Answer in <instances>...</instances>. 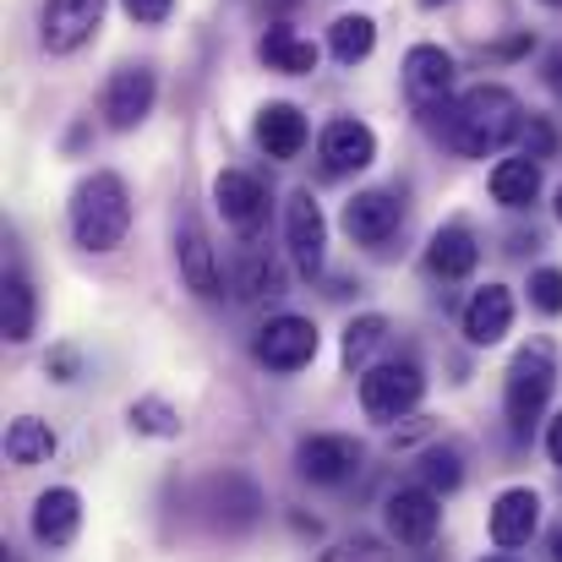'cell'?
<instances>
[{"mask_svg": "<svg viewBox=\"0 0 562 562\" xmlns=\"http://www.w3.org/2000/svg\"><path fill=\"white\" fill-rule=\"evenodd\" d=\"M426 126L464 159H486L497 148H508L519 132H525V110L519 99L503 88V82H481L459 99H442V104H426L420 110Z\"/></svg>", "mask_w": 562, "mask_h": 562, "instance_id": "obj_1", "label": "cell"}, {"mask_svg": "<svg viewBox=\"0 0 562 562\" xmlns=\"http://www.w3.org/2000/svg\"><path fill=\"white\" fill-rule=\"evenodd\" d=\"M257 55H262V66H268V71H284V77H312V71H317V60H323V55H317V44H312V38H301L295 27H284V22L262 33Z\"/></svg>", "mask_w": 562, "mask_h": 562, "instance_id": "obj_22", "label": "cell"}, {"mask_svg": "<svg viewBox=\"0 0 562 562\" xmlns=\"http://www.w3.org/2000/svg\"><path fill=\"white\" fill-rule=\"evenodd\" d=\"M262 508H268L262 486H257L251 475H240V470H218V475H207V486H202V519H207L218 536H251V530L262 525Z\"/></svg>", "mask_w": 562, "mask_h": 562, "instance_id": "obj_4", "label": "cell"}, {"mask_svg": "<svg viewBox=\"0 0 562 562\" xmlns=\"http://www.w3.org/2000/svg\"><path fill=\"white\" fill-rule=\"evenodd\" d=\"M317 350H323V334H317V323H312V317H295V312H279V317H268V323L257 328V339H251V356H257V367H268V372H279V376L306 372V367L317 361Z\"/></svg>", "mask_w": 562, "mask_h": 562, "instance_id": "obj_5", "label": "cell"}, {"mask_svg": "<svg viewBox=\"0 0 562 562\" xmlns=\"http://www.w3.org/2000/svg\"><path fill=\"white\" fill-rule=\"evenodd\" d=\"M530 49H536V33H514V38L492 44V60H519V55H530Z\"/></svg>", "mask_w": 562, "mask_h": 562, "instance_id": "obj_36", "label": "cell"}, {"mask_svg": "<svg viewBox=\"0 0 562 562\" xmlns=\"http://www.w3.org/2000/svg\"><path fill=\"white\" fill-rule=\"evenodd\" d=\"M284 240H290V257L301 268V279H317L323 262H328V218L317 207L312 191H295L290 207H284Z\"/></svg>", "mask_w": 562, "mask_h": 562, "instance_id": "obj_9", "label": "cell"}, {"mask_svg": "<svg viewBox=\"0 0 562 562\" xmlns=\"http://www.w3.org/2000/svg\"><path fill=\"white\" fill-rule=\"evenodd\" d=\"M317 562H393V552H387V541H376V536H345V541H334L328 552H317Z\"/></svg>", "mask_w": 562, "mask_h": 562, "instance_id": "obj_31", "label": "cell"}, {"mask_svg": "<svg viewBox=\"0 0 562 562\" xmlns=\"http://www.w3.org/2000/svg\"><path fill=\"white\" fill-rule=\"evenodd\" d=\"M382 519H387V536L398 547H431L437 541V525H442V497L431 486H398L387 503H382Z\"/></svg>", "mask_w": 562, "mask_h": 562, "instance_id": "obj_8", "label": "cell"}, {"mask_svg": "<svg viewBox=\"0 0 562 562\" xmlns=\"http://www.w3.org/2000/svg\"><path fill=\"white\" fill-rule=\"evenodd\" d=\"M475 262H481V240H475V229L464 224V218H453V224H442L431 240H426V268L437 273V279H470L475 273Z\"/></svg>", "mask_w": 562, "mask_h": 562, "instance_id": "obj_20", "label": "cell"}, {"mask_svg": "<svg viewBox=\"0 0 562 562\" xmlns=\"http://www.w3.org/2000/svg\"><path fill=\"white\" fill-rule=\"evenodd\" d=\"M547 459H552V464H562V409L552 415V426H547Z\"/></svg>", "mask_w": 562, "mask_h": 562, "instance_id": "obj_37", "label": "cell"}, {"mask_svg": "<svg viewBox=\"0 0 562 562\" xmlns=\"http://www.w3.org/2000/svg\"><path fill=\"white\" fill-rule=\"evenodd\" d=\"M552 393H558V350H552L547 339H530V345L514 356L508 376H503V420H508V431H514L519 442H525L530 426L547 415Z\"/></svg>", "mask_w": 562, "mask_h": 562, "instance_id": "obj_3", "label": "cell"}, {"mask_svg": "<svg viewBox=\"0 0 562 562\" xmlns=\"http://www.w3.org/2000/svg\"><path fill=\"white\" fill-rule=\"evenodd\" d=\"M453 55L442 49V44H415L409 55H404V82H409V93H415V104L426 110V104H442L448 93H453Z\"/></svg>", "mask_w": 562, "mask_h": 562, "instance_id": "obj_19", "label": "cell"}, {"mask_svg": "<svg viewBox=\"0 0 562 562\" xmlns=\"http://www.w3.org/2000/svg\"><path fill=\"white\" fill-rule=\"evenodd\" d=\"M552 207H558V218H562V191H558V202H552Z\"/></svg>", "mask_w": 562, "mask_h": 562, "instance_id": "obj_42", "label": "cell"}, {"mask_svg": "<svg viewBox=\"0 0 562 562\" xmlns=\"http://www.w3.org/2000/svg\"><path fill=\"white\" fill-rule=\"evenodd\" d=\"M530 306L541 317H562V268H536L530 273Z\"/></svg>", "mask_w": 562, "mask_h": 562, "instance_id": "obj_32", "label": "cell"}, {"mask_svg": "<svg viewBox=\"0 0 562 562\" xmlns=\"http://www.w3.org/2000/svg\"><path fill=\"white\" fill-rule=\"evenodd\" d=\"M328 49H334L339 66H361L376 49V22L361 16V11H356V16H339V22L328 27Z\"/></svg>", "mask_w": 562, "mask_h": 562, "instance_id": "obj_27", "label": "cell"}, {"mask_svg": "<svg viewBox=\"0 0 562 562\" xmlns=\"http://www.w3.org/2000/svg\"><path fill=\"white\" fill-rule=\"evenodd\" d=\"M290 525H295V536H312V541L323 536V525H317V519H306V514H290Z\"/></svg>", "mask_w": 562, "mask_h": 562, "instance_id": "obj_39", "label": "cell"}, {"mask_svg": "<svg viewBox=\"0 0 562 562\" xmlns=\"http://www.w3.org/2000/svg\"><path fill=\"white\" fill-rule=\"evenodd\" d=\"M176 262H181V279H187L191 295H202V301L218 295V262H213V246H207V229L196 213L176 218Z\"/></svg>", "mask_w": 562, "mask_h": 562, "instance_id": "obj_17", "label": "cell"}, {"mask_svg": "<svg viewBox=\"0 0 562 562\" xmlns=\"http://www.w3.org/2000/svg\"><path fill=\"white\" fill-rule=\"evenodd\" d=\"M126 420H132V431H137V437H181V426H187V420H181V409H176L170 398H159V393L137 398Z\"/></svg>", "mask_w": 562, "mask_h": 562, "instance_id": "obj_28", "label": "cell"}, {"mask_svg": "<svg viewBox=\"0 0 562 562\" xmlns=\"http://www.w3.org/2000/svg\"><path fill=\"white\" fill-rule=\"evenodd\" d=\"M552 562H562V525L552 530Z\"/></svg>", "mask_w": 562, "mask_h": 562, "instance_id": "obj_40", "label": "cell"}, {"mask_svg": "<svg viewBox=\"0 0 562 562\" xmlns=\"http://www.w3.org/2000/svg\"><path fill=\"white\" fill-rule=\"evenodd\" d=\"M44 367H49L55 382H77V367H82V361H77V350H71V345H60V350H49V361H44Z\"/></svg>", "mask_w": 562, "mask_h": 562, "instance_id": "obj_35", "label": "cell"}, {"mask_svg": "<svg viewBox=\"0 0 562 562\" xmlns=\"http://www.w3.org/2000/svg\"><path fill=\"white\" fill-rule=\"evenodd\" d=\"M104 22V0H44L38 16V44L49 55H77Z\"/></svg>", "mask_w": 562, "mask_h": 562, "instance_id": "obj_10", "label": "cell"}, {"mask_svg": "<svg viewBox=\"0 0 562 562\" xmlns=\"http://www.w3.org/2000/svg\"><path fill=\"white\" fill-rule=\"evenodd\" d=\"M361 464H367V448L356 437H345V431H312L295 448V470L312 486H345V481L361 475Z\"/></svg>", "mask_w": 562, "mask_h": 562, "instance_id": "obj_7", "label": "cell"}, {"mask_svg": "<svg viewBox=\"0 0 562 562\" xmlns=\"http://www.w3.org/2000/svg\"><path fill=\"white\" fill-rule=\"evenodd\" d=\"M345 229H350L356 246L382 251V246L404 229V202H398L393 191H356V196L345 202Z\"/></svg>", "mask_w": 562, "mask_h": 562, "instance_id": "obj_12", "label": "cell"}, {"mask_svg": "<svg viewBox=\"0 0 562 562\" xmlns=\"http://www.w3.org/2000/svg\"><path fill=\"white\" fill-rule=\"evenodd\" d=\"M235 295H240V301L284 295V268H279L268 251H240V262H235Z\"/></svg>", "mask_w": 562, "mask_h": 562, "instance_id": "obj_26", "label": "cell"}, {"mask_svg": "<svg viewBox=\"0 0 562 562\" xmlns=\"http://www.w3.org/2000/svg\"><path fill=\"white\" fill-rule=\"evenodd\" d=\"M486 562H519V558H486Z\"/></svg>", "mask_w": 562, "mask_h": 562, "instance_id": "obj_43", "label": "cell"}, {"mask_svg": "<svg viewBox=\"0 0 562 562\" xmlns=\"http://www.w3.org/2000/svg\"><path fill=\"white\" fill-rule=\"evenodd\" d=\"M27 525H33V541H38V547L60 552V547H71L77 530H82V497H77L71 486H49V492H38Z\"/></svg>", "mask_w": 562, "mask_h": 562, "instance_id": "obj_18", "label": "cell"}, {"mask_svg": "<svg viewBox=\"0 0 562 562\" xmlns=\"http://www.w3.org/2000/svg\"><path fill=\"white\" fill-rule=\"evenodd\" d=\"M121 11H126L132 22H143V27H159V22H170L176 0H121Z\"/></svg>", "mask_w": 562, "mask_h": 562, "instance_id": "obj_34", "label": "cell"}, {"mask_svg": "<svg viewBox=\"0 0 562 562\" xmlns=\"http://www.w3.org/2000/svg\"><path fill=\"white\" fill-rule=\"evenodd\" d=\"M382 339H387V317H376V312L356 317V323L345 328V350H339V356H345V372H361Z\"/></svg>", "mask_w": 562, "mask_h": 562, "instance_id": "obj_30", "label": "cell"}, {"mask_svg": "<svg viewBox=\"0 0 562 562\" xmlns=\"http://www.w3.org/2000/svg\"><path fill=\"white\" fill-rule=\"evenodd\" d=\"M213 202H218L224 224L240 229V235H257L268 224V187L257 176H246V170H224L213 181Z\"/></svg>", "mask_w": 562, "mask_h": 562, "instance_id": "obj_15", "label": "cell"}, {"mask_svg": "<svg viewBox=\"0 0 562 562\" xmlns=\"http://www.w3.org/2000/svg\"><path fill=\"white\" fill-rule=\"evenodd\" d=\"M541 5H552V11H562V0H541Z\"/></svg>", "mask_w": 562, "mask_h": 562, "instance_id": "obj_41", "label": "cell"}, {"mask_svg": "<svg viewBox=\"0 0 562 562\" xmlns=\"http://www.w3.org/2000/svg\"><path fill=\"white\" fill-rule=\"evenodd\" d=\"M273 5H295V0H273Z\"/></svg>", "mask_w": 562, "mask_h": 562, "instance_id": "obj_44", "label": "cell"}, {"mask_svg": "<svg viewBox=\"0 0 562 562\" xmlns=\"http://www.w3.org/2000/svg\"><path fill=\"white\" fill-rule=\"evenodd\" d=\"M459 328H464V339H470L475 350L503 345V339H508V328H514V290H508V284H481V290L464 301Z\"/></svg>", "mask_w": 562, "mask_h": 562, "instance_id": "obj_14", "label": "cell"}, {"mask_svg": "<svg viewBox=\"0 0 562 562\" xmlns=\"http://www.w3.org/2000/svg\"><path fill=\"white\" fill-rule=\"evenodd\" d=\"M426 5H442V0H426Z\"/></svg>", "mask_w": 562, "mask_h": 562, "instance_id": "obj_45", "label": "cell"}, {"mask_svg": "<svg viewBox=\"0 0 562 562\" xmlns=\"http://www.w3.org/2000/svg\"><path fill=\"white\" fill-rule=\"evenodd\" d=\"M132 229V191L115 170L88 176L71 196V235L82 251H115Z\"/></svg>", "mask_w": 562, "mask_h": 562, "instance_id": "obj_2", "label": "cell"}, {"mask_svg": "<svg viewBox=\"0 0 562 562\" xmlns=\"http://www.w3.org/2000/svg\"><path fill=\"white\" fill-rule=\"evenodd\" d=\"M420 398H426V376H420L415 361H382V367L361 372V409L372 420H382V426L409 415Z\"/></svg>", "mask_w": 562, "mask_h": 562, "instance_id": "obj_6", "label": "cell"}, {"mask_svg": "<svg viewBox=\"0 0 562 562\" xmlns=\"http://www.w3.org/2000/svg\"><path fill=\"white\" fill-rule=\"evenodd\" d=\"M486 530H492V547H503V552L530 547V536L541 530V497H536L530 486H508V492L492 503Z\"/></svg>", "mask_w": 562, "mask_h": 562, "instance_id": "obj_16", "label": "cell"}, {"mask_svg": "<svg viewBox=\"0 0 562 562\" xmlns=\"http://www.w3.org/2000/svg\"><path fill=\"white\" fill-rule=\"evenodd\" d=\"M420 486H431L437 497H453L459 486H464V459H459V448H426L420 453Z\"/></svg>", "mask_w": 562, "mask_h": 562, "instance_id": "obj_29", "label": "cell"}, {"mask_svg": "<svg viewBox=\"0 0 562 562\" xmlns=\"http://www.w3.org/2000/svg\"><path fill=\"white\" fill-rule=\"evenodd\" d=\"M306 137H312V132H306V115H301L295 104H262V110H257V143H262L268 159H279V165L301 159Z\"/></svg>", "mask_w": 562, "mask_h": 562, "instance_id": "obj_21", "label": "cell"}, {"mask_svg": "<svg viewBox=\"0 0 562 562\" xmlns=\"http://www.w3.org/2000/svg\"><path fill=\"white\" fill-rule=\"evenodd\" d=\"M519 137H525V154H530V159H552V154H558V132H552L541 115H530Z\"/></svg>", "mask_w": 562, "mask_h": 562, "instance_id": "obj_33", "label": "cell"}, {"mask_svg": "<svg viewBox=\"0 0 562 562\" xmlns=\"http://www.w3.org/2000/svg\"><path fill=\"white\" fill-rule=\"evenodd\" d=\"M547 88L562 99V49H552V55H547Z\"/></svg>", "mask_w": 562, "mask_h": 562, "instance_id": "obj_38", "label": "cell"}, {"mask_svg": "<svg viewBox=\"0 0 562 562\" xmlns=\"http://www.w3.org/2000/svg\"><path fill=\"white\" fill-rule=\"evenodd\" d=\"M154 99H159V77L148 66H121L104 88V121L110 132H137L148 115H154Z\"/></svg>", "mask_w": 562, "mask_h": 562, "instance_id": "obj_11", "label": "cell"}, {"mask_svg": "<svg viewBox=\"0 0 562 562\" xmlns=\"http://www.w3.org/2000/svg\"><path fill=\"white\" fill-rule=\"evenodd\" d=\"M536 196H541V159L519 154V159H497V165H492V202H497V207L519 213V207H530Z\"/></svg>", "mask_w": 562, "mask_h": 562, "instance_id": "obj_23", "label": "cell"}, {"mask_svg": "<svg viewBox=\"0 0 562 562\" xmlns=\"http://www.w3.org/2000/svg\"><path fill=\"white\" fill-rule=\"evenodd\" d=\"M49 459H55V431H49V420L16 415V420L5 426V464L33 470V464H49Z\"/></svg>", "mask_w": 562, "mask_h": 562, "instance_id": "obj_24", "label": "cell"}, {"mask_svg": "<svg viewBox=\"0 0 562 562\" xmlns=\"http://www.w3.org/2000/svg\"><path fill=\"white\" fill-rule=\"evenodd\" d=\"M317 154H323V170L328 176H361L376 159V132L367 121H356V115H339V121L323 126Z\"/></svg>", "mask_w": 562, "mask_h": 562, "instance_id": "obj_13", "label": "cell"}, {"mask_svg": "<svg viewBox=\"0 0 562 562\" xmlns=\"http://www.w3.org/2000/svg\"><path fill=\"white\" fill-rule=\"evenodd\" d=\"M33 323H38V295L22 273H5L0 284V328H5V345H27L33 339Z\"/></svg>", "mask_w": 562, "mask_h": 562, "instance_id": "obj_25", "label": "cell"}]
</instances>
